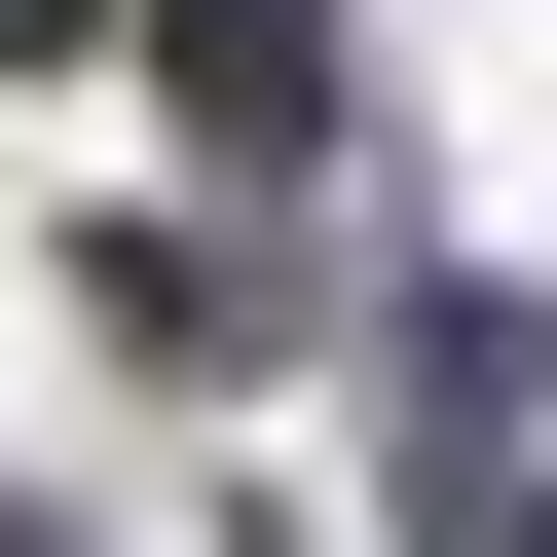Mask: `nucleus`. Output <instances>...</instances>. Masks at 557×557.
I'll list each match as a JSON object with an SVG mask.
<instances>
[{
    "instance_id": "nucleus-1",
    "label": "nucleus",
    "mask_w": 557,
    "mask_h": 557,
    "mask_svg": "<svg viewBox=\"0 0 557 557\" xmlns=\"http://www.w3.org/2000/svg\"><path fill=\"white\" fill-rule=\"evenodd\" d=\"M186 112L223 149H335V0H186Z\"/></svg>"
},
{
    "instance_id": "nucleus-2",
    "label": "nucleus",
    "mask_w": 557,
    "mask_h": 557,
    "mask_svg": "<svg viewBox=\"0 0 557 557\" xmlns=\"http://www.w3.org/2000/svg\"><path fill=\"white\" fill-rule=\"evenodd\" d=\"M0 38H112V0H0Z\"/></svg>"
}]
</instances>
